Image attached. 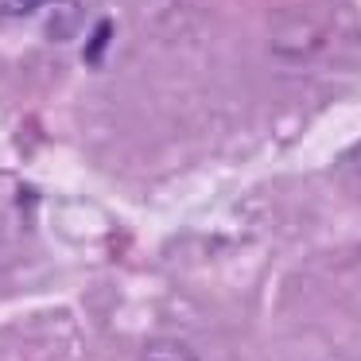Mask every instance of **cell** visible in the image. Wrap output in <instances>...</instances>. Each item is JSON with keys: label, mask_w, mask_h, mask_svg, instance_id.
Instances as JSON below:
<instances>
[{"label": "cell", "mask_w": 361, "mask_h": 361, "mask_svg": "<svg viewBox=\"0 0 361 361\" xmlns=\"http://www.w3.org/2000/svg\"><path fill=\"white\" fill-rule=\"evenodd\" d=\"M39 24H43V35L51 43L74 39L82 27V0H47L39 12Z\"/></svg>", "instance_id": "6da1fadb"}, {"label": "cell", "mask_w": 361, "mask_h": 361, "mask_svg": "<svg viewBox=\"0 0 361 361\" xmlns=\"http://www.w3.org/2000/svg\"><path fill=\"white\" fill-rule=\"evenodd\" d=\"M47 0H0V24L8 20H24V16H39Z\"/></svg>", "instance_id": "3957f363"}, {"label": "cell", "mask_w": 361, "mask_h": 361, "mask_svg": "<svg viewBox=\"0 0 361 361\" xmlns=\"http://www.w3.org/2000/svg\"><path fill=\"white\" fill-rule=\"evenodd\" d=\"M140 361H202V357L179 338H156L140 350Z\"/></svg>", "instance_id": "7a4b0ae2"}, {"label": "cell", "mask_w": 361, "mask_h": 361, "mask_svg": "<svg viewBox=\"0 0 361 361\" xmlns=\"http://www.w3.org/2000/svg\"><path fill=\"white\" fill-rule=\"evenodd\" d=\"M109 39H113V24L109 20H102V24L90 32V43H86V63H97V59L109 51Z\"/></svg>", "instance_id": "277c9868"}]
</instances>
